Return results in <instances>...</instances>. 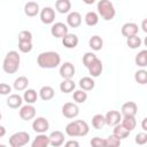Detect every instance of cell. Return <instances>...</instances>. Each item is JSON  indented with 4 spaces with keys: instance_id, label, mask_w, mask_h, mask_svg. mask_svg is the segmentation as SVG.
Listing matches in <instances>:
<instances>
[{
    "instance_id": "cell-30",
    "label": "cell",
    "mask_w": 147,
    "mask_h": 147,
    "mask_svg": "<svg viewBox=\"0 0 147 147\" xmlns=\"http://www.w3.org/2000/svg\"><path fill=\"white\" fill-rule=\"evenodd\" d=\"M99 22V15L95 11H88L85 15V23L88 26H94Z\"/></svg>"
},
{
    "instance_id": "cell-42",
    "label": "cell",
    "mask_w": 147,
    "mask_h": 147,
    "mask_svg": "<svg viewBox=\"0 0 147 147\" xmlns=\"http://www.w3.org/2000/svg\"><path fill=\"white\" fill-rule=\"evenodd\" d=\"M91 146L92 147H106V140L99 137H94L91 139Z\"/></svg>"
},
{
    "instance_id": "cell-3",
    "label": "cell",
    "mask_w": 147,
    "mask_h": 147,
    "mask_svg": "<svg viewBox=\"0 0 147 147\" xmlns=\"http://www.w3.org/2000/svg\"><path fill=\"white\" fill-rule=\"evenodd\" d=\"M98 13L99 15L106 20V21H110L115 17L116 15V10H115V7L114 5L110 2V0H100L98 2Z\"/></svg>"
},
{
    "instance_id": "cell-16",
    "label": "cell",
    "mask_w": 147,
    "mask_h": 147,
    "mask_svg": "<svg viewBox=\"0 0 147 147\" xmlns=\"http://www.w3.org/2000/svg\"><path fill=\"white\" fill-rule=\"evenodd\" d=\"M62 45L67 48H75L78 45V37L74 33H67L62 38Z\"/></svg>"
},
{
    "instance_id": "cell-23",
    "label": "cell",
    "mask_w": 147,
    "mask_h": 147,
    "mask_svg": "<svg viewBox=\"0 0 147 147\" xmlns=\"http://www.w3.org/2000/svg\"><path fill=\"white\" fill-rule=\"evenodd\" d=\"M115 127H114V132H113V134L115 136V137H117V138H119V139H124V138H127L129 137V134H130V132L131 131H129L127 129H125L122 124H116V125H114Z\"/></svg>"
},
{
    "instance_id": "cell-32",
    "label": "cell",
    "mask_w": 147,
    "mask_h": 147,
    "mask_svg": "<svg viewBox=\"0 0 147 147\" xmlns=\"http://www.w3.org/2000/svg\"><path fill=\"white\" fill-rule=\"evenodd\" d=\"M37 98H38V94L33 88H28L23 95V99L24 101H26V103H34L37 101Z\"/></svg>"
},
{
    "instance_id": "cell-14",
    "label": "cell",
    "mask_w": 147,
    "mask_h": 147,
    "mask_svg": "<svg viewBox=\"0 0 147 147\" xmlns=\"http://www.w3.org/2000/svg\"><path fill=\"white\" fill-rule=\"evenodd\" d=\"M75 75V67L70 62H64L60 67V76L65 79V78H72Z\"/></svg>"
},
{
    "instance_id": "cell-22",
    "label": "cell",
    "mask_w": 147,
    "mask_h": 147,
    "mask_svg": "<svg viewBox=\"0 0 147 147\" xmlns=\"http://www.w3.org/2000/svg\"><path fill=\"white\" fill-rule=\"evenodd\" d=\"M55 8L59 13L65 14L71 9V2H70V0H56Z\"/></svg>"
},
{
    "instance_id": "cell-10",
    "label": "cell",
    "mask_w": 147,
    "mask_h": 147,
    "mask_svg": "<svg viewBox=\"0 0 147 147\" xmlns=\"http://www.w3.org/2000/svg\"><path fill=\"white\" fill-rule=\"evenodd\" d=\"M40 20L44 24H51L55 20V11L51 7H45L40 11Z\"/></svg>"
},
{
    "instance_id": "cell-46",
    "label": "cell",
    "mask_w": 147,
    "mask_h": 147,
    "mask_svg": "<svg viewBox=\"0 0 147 147\" xmlns=\"http://www.w3.org/2000/svg\"><path fill=\"white\" fill-rule=\"evenodd\" d=\"M147 18H144L142 20V23H141V28H142V31L144 32H147Z\"/></svg>"
},
{
    "instance_id": "cell-37",
    "label": "cell",
    "mask_w": 147,
    "mask_h": 147,
    "mask_svg": "<svg viewBox=\"0 0 147 147\" xmlns=\"http://www.w3.org/2000/svg\"><path fill=\"white\" fill-rule=\"evenodd\" d=\"M134 80L138 83V84H146L147 83V71L145 69H140L138 70L136 74H134Z\"/></svg>"
},
{
    "instance_id": "cell-48",
    "label": "cell",
    "mask_w": 147,
    "mask_h": 147,
    "mask_svg": "<svg viewBox=\"0 0 147 147\" xmlns=\"http://www.w3.org/2000/svg\"><path fill=\"white\" fill-rule=\"evenodd\" d=\"M146 122H147V118H144V119H142V124H141V126H142V130H144V131H146V130H147Z\"/></svg>"
},
{
    "instance_id": "cell-18",
    "label": "cell",
    "mask_w": 147,
    "mask_h": 147,
    "mask_svg": "<svg viewBox=\"0 0 147 147\" xmlns=\"http://www.w3.org/2000/svg\"><path fill=\"white\" fill-rule=\"evenodd\" d=\"M24 13L29 17H33L39 13V5L34 1H29L24 6Z\"/></svg>"
},
{
    "instance_id": "cell-25",
    "label": "cell",
    "mask_w": 147,
    "mask_h": 147,
    "mask_svg": "<svg viewBox=\"0 0 147 147\" xmlns=\"http://www.w3.org/2000/svg\"><path fill=\"white\" fill-rule=\"evenodd\" d=\"M28 85H29V79L25 76H18L14 82V88L16 91H23L28 87Z\"/></svg>"
},
{
    "instance_id": "cell-13",
    "label": "cell",
    "mask_w": 147,
    "mask_h": 147,
    "mask_svg": "<svg viewBox=\"0 0 147 147\" xmlns=\"http://www.w3.org/2000/svg\"><path fill=\"white\" fill-rule=\"evenodd\" d=\"M138 31H139V28H138V24L133 23V22H127L125 24H123L122 29H121V32L124 37H130V36H133V34H138Z\"/></svg>"
},
{
    "instance_id": "cell-8",
    "label": "cell",
    "mask_w": 147,
    "mask_h": 147,
    "mask_svg": "<svg viewBox=\"0 0 147 147\" xmlns=\"http://www.w3.org/2000/svg\"><path fill=\"white\" fill-rule=\"evenodd\" d=\"M32 129L38 133H44L49 129V123L45 117H37L32 123Z\"/></svg>"
},
{
    "instance_id": "cell-7",
    "label": "cell",
    "mask_w": 147,
    "mask_h": 147,
    "mask_svg": "<svg viewBox=\"0 0 147 147\" xmlns=\"http://www.w3.org/2000/svg\"><path fill=\"white\" fill-rule=\"evenodd\" d=\"M34 116H36V108L31 103H28V105L21 107V109H20V117L23 121H30Z\"/></svg>"
},
{
    "instance_id": "cell-29",
    "label": "cell",
    "mask_w": 147,
    "mask_h": 147,
    "mask_svg": "<svg viewBox=\"0 0 147 147\" xmlns=\"http://www.w3.org/2000/svg\"><path fill=\"white\" fill-rule=\"evenodd\" d=\"M92 125H93V127L96 129V130L102 129V127L106 125L105 116L101 115V114H95V115L92 117Z\"/></svg>"
},
{
    "instance_id": "cell-49",
    "label": "cell",
    "mask_w": 147,
    "mask_h": 147,
    "mask_svg": "<svg viewBox=\"0 0 147 147\" xmlns=\"http://www.w3.org/2000/svg\"><path fill=\"white\" fill-rule=\"evenodd\" d=\"M86 5H92V3H94L95 2V0H83Z\"/></svg>"
},
{
    "instance_id": "cell-27",
    "label": "cell",
    "mask_w": 147,
    "mask_h": 147,
    "mask_svg": "<svg viewBox=\"0 0 147 147\" xmlns=\"http://www.w3.org/2000/svg\"><path fill=\"white\" fill-rule=\"evenodd\" d=\"M94 85H95V83H94V80L91 77H83V78L79 79V86L84 91H91V90H93L94 88Z\"/></svg>"
},
{
    "instance_id": "cell-31",
    "label": "cell",
    "mask_w": 147,
    "mask_h": 147,
    "mask_svg": "<svg viewBox=\"0 0 147 147\" xmlns=\"http://www.w3.org/2000/svg\"><path fill=\"white\" fill-rule=\"evenodd\" d=\"M136 64L139 65V67H146L147 65V51L146 49H142L140 51L137 55H136Z\"/></svg>"
},
{
    "instance_id": "cell-9",
    "label": "cell",
    "mask_w": 147,
    "mask_h": 147,
    "mask_svg": "<svg viewBox=\"0 0 147 147\" xmlns=\"http://www.w3.org/2000/svg\"><path fill=\"white\" fill-rule=\"evenodd\" d=\"M137 111H138V106L134 101H126L125 103L122 105L121 114L123 116H136Z\"/></svg>"
},
{
    "instance_id": "cell-2",
    "label": "cell",
    "mask_w": 147,
    "mask_h": 147,
    "mask_svg": "<svg viewBox=\"0 0 147 147\" xmlns=\"http://www.w3.org/2000/svg\"><path fill=\"white\" fill-rule=\"evenodd\" d=\"M20 63H21V57L18 53L16 51H9L3 59L2 69L6 74H15L20 68Z\"/></svg>"
},
{
    "instance_id": "cell-38",
    "label": "cell",
    "mask_w": 147,
    "mask_h": 147,
    "mask_svg": "<svg viewBox=\"0 0 147 147\" xmlns=\"http://www.w3.org/2000/svg\"><path fill=\"white\" fill-rule=\"evenodd\" d=\"M105 140H106V147H118L121 145V139L117 138V137H115L114 134L109 136Z\"/></svg>"
},
{
    "instance_id": "cell-41",
    "label": "cell",
    "mask_w": 147,
    "mask_h": 147,
    "mask_svg": "<svg viewBox=\"0 0 147 147\" xmlns=\"http://www.w3.org/2000/svg\"><path fill=\"white\" fill-rule=\"evenodd\" d=\"M32 40V33L28 30H22L18 33V41H31Z\"/></svg>"
},
{
    "instance_id": "cell-43",
    "label": "cell",
    "mask_w": 147,
    "mask_h": 147,
    "mask_svg": "<svg viewBox=\"0 0 147 147\" xmlns=\"http://www.w3.org/2000/svg\"><path fill=\"white\" fill-rule=\"evenodd\" d=\"M136 142L138 145H145L147 142V133L145 131L144 132H139L136 136Z\"/></svg>"
},
{
    "instance_id": "cell-21",
    "label": "cell",
    "mask_w": 147,
    "mask_h": 147,
    "mask_svg": "<svg viewBox=\"0 0 147 147\" xmlns=\"http://www.w3.org/2000/svg\"><path fill=\"white\" fill-rule=\"evenodd\" d=\"M39 96L44 101H48V100L53 99V96H54V88L52 86H48V85L42 86L40 88V91H39Z\"/></svg>"
},
{
    "instance_id": "cell-50",
    "label": "cell",
    "mask_w": 147,
    "mask_h": 147,
    "mask_svg": "<svg viewBox=\"0 0 147 147\" xmlns=\"http://www.w3.org/2000/svg\"><path fill=\"white\" fill-rule=\"evenodd\" d=\"M1 117H2V115H1V113H0V121H1Z\"/></svg>"
},
{
    "instance_id": "cell-40",
    "label": "cell",
    "mask_w": 147,
    "mask_h": 147,
    "mask_svg": "<svg viewBox=\"0 0 147 147\" xmlns=\"http://www.w3.org/2000/svg\"><path fill=\"white\" fill-rule=\"evenodd\" d=\"M18 49L22 53H29L32 49V42L31 41H18Z\"/></svg>"
},
{
    "instance_id": "cell-47",
    "label": "cell",
    "mask_w": 147,
    "mask_h": 147,
    "mask_svg": "<svg viewBox=\"0 0 147 147\" xmlns=\"http://www.w3.org/2000/svg\"><path fill=\"white\" fill-rule=\"evenodd\" d=\"M5 134H6V129H5V126L0 125V138H2Z\"/></svg>"
},
{
    "instance_id": "cell-36",
    "label": "cell",
    "mask_w": 147,
    "mask_h": 147,
    "mask_svg": "<svg viewBox=\"0 0 147 147\" xmlns=\"http://www.w3.org/2000/svg\"><path fill=\"white\" fill-rule=\"evenodd\" d=\"M72 99H74V101H76L77 103H83V102H85L86 99H87V93H86L84 90H77V91L74 92Z\"/></svg>"
},
{
    "instance_id": "cell-45",
    "label": "cell",
    "mask_w": 147,
    "mask_h": 147,
    "mask_svg": "<svg viewBox=\"0 0 147 147\" xmlns=\"http://www.w3.org/2000/svg\"><path fill=\"white\" fill-rule=\"evenodd\" d=\"M78 146H79V144L76 140H69L65 142V147H78Z\"/></svg>"
},
{
    "instance_id": "cell-39",
    "label": "cell",
    "mask_w": 147,
    "mask_h": 147,
    "mask_svg": "<svg viewBox=\"0 0 147 147\" xmlns=\"http://www.w3.org/2000/svg\"><path fill=\"white\" fill-rule=\"evenodd\" d=\"M95 59H96V55H95L94 53H92V52H87V53H85L84 56H83V63H84V65L87 68V67H88Z\"/></svg>"
},
{
    "instance_id": "cell-20",
    "label": "cell",
    "mask_w": 147,
    "mask_h": 147,
    "mask_svg": "<svg viewBox=\"0 0 147 147\" xmlns=\"http://www.w3.org/2000/svg\"><path fill=\"white\" fill-rule=\"evenodd\" d=\"M48 145H49V137H47L46 134H42V133L37 136L31 144L32 147H47Z\"/></svg>"
},
{
    "instance_id": "cell-28",
    "label": "cell",
    "mask_w": 147,
    "mask_h": 147,
    "mask_svg": "<svg viewBox=\"0 0 147 147\" xmlns=\"http://www.w3.org/2000/svg\"><path fill=\"white\" fill-rule=\"evenodd\" d=\"M121 121H122V125L129 131H132L137 125V121L134 116H123Z\"/></svg>"
},
{
    "instance_id": "cell-6",
    "label": "cell",
    "mask_w": 147,
    "mask_h": 147,
    "mask_svg": "<svg viewBox=\"0 0 147 147\" xmlns=\"http://www.w3.org/2000/svg\"><path fill=\"white\" fill-rule=\"evenodd\" d=\"M51 33L55 38H63L68 33V26L62 22H56L52 25Z\"/></svg>"
},
{
    "instance_id": "cell-4",
    "label": "cell",
    "mask_w": 147,
    "mask_h": 147,
    "mask_svg": "<svg viewBox=\"0 0 147 147\" xmlns=\"http://www.w3.org/2000/svg\"><path fill=\"white\" fill-rule=\"evenodd\" d=\"M30 140V136L28 132L25 131H18L14 134L10 136L9 138V145L11 147H21V146H24L29 142Z\"/></svg>"
},
{
    "instance_id": "cell-19",
    "label": "cell",
    "mask_w": 147,
    "mask_h": 147,
    "mask_svg": "<svg viewBox=\"0 0 147 147\" xmlns=\"http://www.w3.org/2000/svg\"><path fill=\"white\" fill-rule=\"evenodd\" d=\"M22 102H23L22 96L20 94H16V93L10 94L8 96V99H7V106L10 107V108H14V109L21 107L22 106Z\"/></svg>"
},
{
    "instance_id": "cell-17",
    "label": "cell",
    "mask_w": 147,
    "mask_h": 147,
    "mask_svg": "<svg viewBox=\"0 0 147 147\" xmlns=\"http://www.w3.org/2000/svg\"><path fill=\"white\" fill-rule=\"evenodd\" d=\"M67 23L70 28H78L82 24V15L78 11H71L67 17Z\"/></svg>"
},
{
    "instance_id": "cell-33",
    "label": "cell",
    "mask_w": 147,
    "mask_h": 147,
    "mask_svg": "<svg viewBox=\"0 0 147 147\" xmlns=\"http://www.w3.org/2000/svg\"><path fill=\"white\" fill-rule=\"evenodd\" d=\"M126 45H127L130 48H132V49L138 48V47H140V45H141V39H140V37H138V34L130 36V37L126 38Z\"/></svg>"
},
{
    "instance_id": "cell-15",
    "label": "cell",
    "mask_w": 147,
    "mask_h": 147,
    "mask_svg": "<svg viewBox=\"0 0 147 147\" xmlns=\"http://www.w3.org/2000/svg\"><path fill=\"white\" fill-rule=\"evenodd\" d=\"M64 141V134L63 132L56 130V131H53L51 134H49V145L54 146V147H59L63 144Z\"/></svg>"
},
{
    "instance_id": "cell-24",
    "label": "cell",
    "mask_w": 147,
    "mask_h": 147,
    "mask_svg": "<svg viewBox=\"0 0 147 147\" xmlns=\"http://www.w3.org/2000/svg\"><path fill=\"white\" fill-rule=\"evenodd\" d=\"M75 87H76V84L74 83V80L71 78H65L60 84V90L63 93H70L75 90Z\"/></svg>"
},
{
    "instance_id": "cell-26",
    "label": "cell",
    "mask_w": 147,
    "mask_h": 147,
    "mask_svg": "<svg viewBox=\"0 0 147 147\" xmlns=\"http://www.w3.org/2000/svg\"><path fill=\"white\" fill-rule=\"evenodd\" d=\"M88 46L93 49V51H100L103 46V40L101 37L99 36H92L88 40Z\"/></svg>"
},
{
    "instance_id": "cell-35",
    "label": "cell",
    "mask_w": 147,
    "mask_h": 147,
    "mask_svg": "<svg viewBox=\"0 0 147 147\" xmlns=\"http://www.w3.org/2000/svg\"><path fill=\"white\" fill-rule=\"evenodd\" d=\"M76 124L78 126V134L79 137H84L88 133V124L83 119H76Z\"/></svg>"
},
{
    "instance_id": "cell-11",
    "label": "cell",
    "mask_w": 147,
    "mask_h": 147,
    "mask_svg": "<svg viewBox=\"0 0 147 147\" xmlns=\"http://www.w3.org/2000/svg\"><path fill=\"white\" fill-rule=\"evenodd\" d=\"M105 119H106V124L114 126L116 124H118L122 119V114L117 110H109L106 115H105Z\"/></svg>"
},
{
    "instance_id": "cell-12",
    "label": "cell",
    "mask_w": 147,
    "mask_h": 147,
    "mask_svg": "<svg viewBox=\"0 0 147 147\" xmlns=\"http://www.w3.org/2000/svg\"><path fill=\"white\" fill-rule=\"evenodd\" d=\"M88 69V74L92 76V77H99L103 70V65H102V62L101 60H99L98 57L87 67Z\"/></svg>"
},
{
    "instance_id": "cell-44",
    "label": "cell",
    "mask_w": 147,
    "mask_h": 147,
    "mask_svg": "<svg viewBox=\"0 0 147 147\" xmlns=\"http://www.w3.org/2000/svg\"><path fill=\"white\" fill-rule=\"evenodd\" d=\"M11 92V87L6 84V83H0V94L1 95H7Z\"/></svg>"
},
{
    "instance_id": "cell-1",
    "label": "cell",
    "mask_w": 147,
    "mask_h": 147,
    "mask_svg": "<svg viewBox=\"0 0 147 147\" xmlns=\"http://www.w3.org/2000/svg\"><path fill=\"white\" fill-rule=\"evenodd\" d=\"M61 62V57L56 52L53 51H48V52H42L38 55L37 57V63L40 68H45V69H52L55 68L60 64Z\"/></svg>"
},
{
    "instance_id": "cell-34",
    "label": "cell",
    "mask_w": 147,
    "mask_h": 147,
    "mask_svg": "<svg viewBox=\"0 0 147 147\" xmlns=\"http://www.w3.org/2000/svg\"><path fill=\"white\" fill-rule=\"evenodd\" d=\"M65 133L69 137H79V134H78V126L76 124V121H72V122H70V123L67 124V126H65Z\"/></svg>"
},
{
    "instance_id": "cell-5",
    "label": "cell",
    "mask_w": 147,
    "mask_h": 147,
    "mask_svg": "<svg viewBox=\"0 0 147 147\" xmlns=\"http://www.w3.org/2000/svg\"><path fill=\"white\" fill-rule=\"evenodd\" d=\"M62 114L67 118H74L79 114V108L74 102H65L62 106Z\"/></svg>"
}]
</instances>
